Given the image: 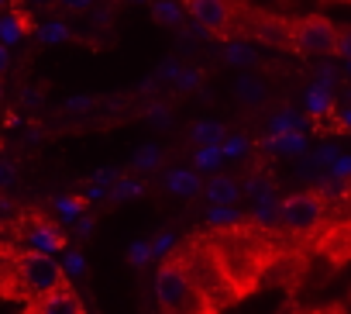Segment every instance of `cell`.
<instances>
[{
	"instance_id": "1",
	"label": "cell",
	"mask_w": 351,
	"mask_h": 314,
	"mask_svg": "<svg viewBox=\"0 0 351 314\" xmlns=\"http://www.w3.org/2000/svg\"><path fill=\"white\" fill-rule=\"evenodd\" d=\"M155 297H158L162 314H210V300L204 297V290L190 276V269H186L180 252L169 256L158 266V273H155Z\"/></svg>"
},
{
	"instance_id": "2",
	"label": "cell",
	"mask_w": 351,
	"mask_h": 314,
	"mask_svg": "<svg viewBox=\"0 0 351 314\" xmlns=\"http://www.w3.org/2000/svg\"><path fill=\"white\" fill-rule=\"evenodd\" d=\"M14 273H18V290H21L28 300H38V297H45V293H56V290L69 287L66 269L56 262V256L38 252V249L18 256Z\"/></svg>"
},
{
	"instance_id": "3",
	"label": "cell",
	"mask_w": 351,
	"mask_h": 314,
	"mask_svg": "<svg viewBox=\"0 0 351 314\" xmlns=\"http://www.w3.org/2000/svg\"><path fill=\"white\" fill-rule=\"evenodd\" d=\"M183 11L214 38H231L241 28L245 0H183Z\"/></svg>"
},
{
	"instance_id": "4",
	"label": "cell",
	"mask_w": 351,
	"mask_h": 314,
	"mask_svg": "<svg viewBox=\"0 0 351 314\" xmlns=\"http://www.w3.org/2000/svg\"><path fill=\"white\" fill-rule=\"evenodd\" d=\"M337 25L324 14H306L293 25H286V38L303 56H330L337 52Z\"/></svg>"
},
{
	"instance_id": "5",
	"label": "cell",
	"mask_w": 351,
	"mask_h": 314,
	"mask_svg": "<svg viewBox=\"0 0 351 314\" xmlns=\"http://www.w3.org/2000/svg\"><path fill=\"white\" fill-rule=\"evenodd\" d=\"M324 214H327V201H324V194H317V190L289 194V197L279 204V218H282V225H286L289 232H296V235L313 232V228L324 221Z\"/></svg>"
},
{
	"instance_id": "6",
	"label": "cell",
	"mask_w": 351,
	"mask_h": 314,
	"mask_svg": "<svg viewBox=\"0 0 351 314\" xmlns=\"http://www.w3.org/2000/svg\"><path fill=\"white\" fill-rule=\"evenodd\" d=\"M28 314H86L83 311V300L76 297L73 287H62L56 293H45L38 300H32V311Z\"/></svg>"
},
{
	"instance_id": "7",
	"label": "cell",
	"mask_w": 351,
	"mask_h": 314,
	"mask_svg": "<svg viewBox=\"0 0 351 314\" xmlns=\"http://www.w3.org/2000/svg\"><path fill=\"white\" fill-rule=\"evenodd\" d=\"M28 238L38 245V252H49V249H62V232L45 218V214H32V232Z\"/></svg>"
},
{
	"instance_id": "8",
	"label": "cell",
	"mask_w": 351,
	"mask_h": 314,
	"mask_svg": "<svg viewBox=\"0 0 351 314\" xmlns=\"http://www.w3.org/2000/svg\"><path fill=\"white\" fill-rule=\"evenodd\" d=\"M221 138H224V128H221L217 121H200V124L190 131V142L200 145V148H207V145H221Z\"/></svg>"
},
{
	"instance_id": "9",
	"label": "cell",
	"mask_w": 351,
	"mask_h": 314,
	"mask_svg": "<svg viewBox=\"0 0 351 314\" xmlns=\"http://www.w3.org/2000/svg\"><path fill=\"white\" fill-rule=\"evenodd\" d=\"M152 14L158 25H180V8L172 4V0H155L152 4Z\"/></svg>"
},
{
	"instance_id": "10",
	"label": "cell",
	"mask_w": 351,
	"mask_h": 314,
	"mask_svg": "<svg viewBox=\"0 0 351 314\" xmlns=\"http://www.w3.org/2000/svg\"><path fill=\"white\" fill-rule=\"evenodd\" d=\"M169 190H176V194H197V177L186 173V170H176V173H169Z\"/></svg>"
},
{
	"instance_id": "11",
	"label": "cell",
	"mask_w": 351,
	"mask_h": 314,
	"mask_svg": "<svg viewBox=\"0 0 351 314\" xmlns=\"http://www.w3.org/2000/svg\"><path fill=\"white\" fill-rule=\"evenodd\" d=\"M210 197H214V201H221V197H224V201H234V187H231L228 180H214V183H210Z\"/></svg>"
},
{
	"instance_id": "12",
	"label": "cell",
	"mask_w": 351,
	"mask_h": 314,
	"mask_svg": "<svg viewBox=\"0 0 351 314\" xmlns=\"http://www.w3.org/2000/svg\"><path fill=\"white\" fill-rule=\"evenodd\" d=\"M59 8L80 14V11H90V8H93V0H59Z\"/></svg>"
},
{
	"instance_id": "13",
	"label": "cell",
	"mask_w": 351,
	"mask_h": 314,
	"mask_svg": "<svg viewBox=\"0 0 351 314\" xmlns=\"http://www.w3.org/2000/svg\"><path fill=\"white\" fill-rule=\"evenodd\" d=\"M337 56L351 59V28H344V32L337 35Z\"/></svg>"
},
{
	"instance_id": "14",
	"label": "cell",
	"mask_w": 351,
	"mask_h": 314,
	"mask_svg": "<svg viewBox=\"0 0 351 314\" xmlns=\"http://www.w3.org/2000/svg\"><path fill=\"white\" fill-rule=\"evenodd\" d=\"M134 163H141V166H155V148H152V145L141 148V159H134Z\"/></svg>"
},
{
	"instance_id": "15",
	"label": "cell",
	"mask_w": 351,
	"mask_h": 314,
	"mask_svg": "<svg viewBox=\"0 0 351 314\" xmlns=\"http://www.w3.org/2000/svg\"><path fill=\"white\" fill-rule=\"evenodd\" d=\"M145 256H148V249H131V262H134V266L145 262Z\"/></svg>"
},
{
	"instance_id": "16",
	"label": "cell",
	"mask_w": 351,
	"mask_h": 314,
	"mask_svg": "<svg viewBox=\"0 0 351 314\" xmlns=\"http://www.w3.org/2000/svg\"><path fill=\"white\" fill-rule=\"evenodd\" d=\"M28 4H35V8H49V4H56V0H28Z\"/></svg>"
},
{
	"instance_id": "17",
	"label": "cell",
	"mask_w": 351,
	"mask_h": 314,
	"mask_svg": "<svg viewBox=\"0 0 351 314\" xmlns=\"http://www.w3.org/2000/svg\"><path fill=\"white\" fill-rule=\"evenodd\" d=\"M4 66H8V49L0 45V69H4Z\"/></svg>"
},
{
	"instance_id": "18",
	"label": "cell",
	"mask_w": 351,
	"mask_h": 314,
	"mask_svg": "<svg viewBox=\"0 0 351 314\" xmlns=\"http://www.w3.org/2000/svg\"><path fill=\"white\" fill-rule=\"evenodd\" d=\"M4 8H8V0H0V11H4Z\"/></svg>"
},
{
	"instance_id": "19",
	"label": "cell",
	"mask_w": 351,
	"mask_h": 314,
	"mask_svg": "<svg viewBox=\"0 0 351 314\" xmlns=\"http://www.w3.org/2000/svg\"><path fill=\"white\" fill-rule=\"evenodd\" d=\"M0 256H4V245H0Z\"/></svg>"
}]
</instances>
